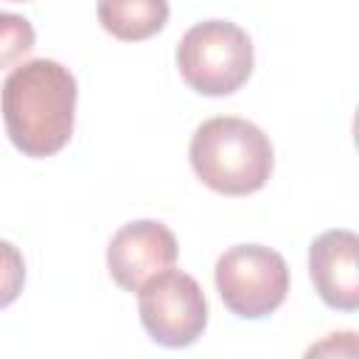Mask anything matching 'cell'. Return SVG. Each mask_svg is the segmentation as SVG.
Returning a JSON list of instances; mask_svg holds the SVG:
<instances>
[{"label":"cell","mask_w":359,"mask_h":359,"mask_svg":"<svg viewBox=\"0 0 359 359\" xmlns=\"http://www.w3.org/2000/svg\"><path fill=\"white\" fill-rule=\"evenodd\" d=\"M168 11V0H98L95 6L101 28L123 42H140L163 31Z\"/></svg>","instance_id":"8"},{"label":"cell","mask_w":359,"mask_h":359,"mask_svg":"<svg viewBox=\"0 0 359 359\" xmlns=\"http://www.w3.org/2000/svg\"><path fill=\"white\" fill-rule=\"evenodd\" d=\"M34 42H36L34 25L22 14L0 11V70L11 67L22 56H28Z\"/></svg>","instance_id":"9"},{"label":"cell","mask_w":359,"mask_h":359,"mask_svg":"<svg viewBox=\"0 0 359 359\" xmlns=\"http://www.w3.org/2000/svg\"><path fill=\"white\" fill-rule=\"evenodd\" d=\"M76 76L56 59H31L14 67L0 90L8 140L25 157H53L73 135Z\"/></svg>","instance_id":"1"},{"label":"cell","mask_w":359,"mask_h":359,"mask_svg":"<svg viewBox=\"0 0 359 359\" xmlns=\"http://www.w3.org/2000/svg\"><path fill=\"white\" fill-rule=\"evenodd\" d=\"M188 157L202 185L224 196L261 191L275 165L269 137L252 121L236 115H219L196 126Z\"/></svg>","instance_id":"2"},{"label":"cell","mask_w":359,"mask_h":359,"mask_svg":"<svg viewBox=\"0 0 359 359\" xmlns=\"http://www.w3.org/2000/svg\"><path fill=\"white\" fill-rule=\"evenodd\" d=\"M177 255V238L163 222L137 219L112 236L107 247V269L121 289L137 292L149 278L174 266Z\"/></svg>","instance_id":"6"},{"label":"cell","mask_w":359,"mask_h":359,"mask_svg":"<svg viewBox=\"0 0 359 359\" xmlns=\"http://www.w3.org/2000/svg\"><path fill=\"white\" fill-rule=\"evenodd\" d=\"M25 286V261L22 252L0 238V309L11 306Z\"/></svg>","instance_id":"10"},{"label":"cell","mask_w":359,"mask_h":359,"mask_svg":"<svg viewBox=\"0 0 359 359\" xmlns=\"http://www.w3.org/2000/svg\"><path fill=\"white\" fill-rule=\"evenodd\" d=\"M216 292L227 311L241 320L269 317L289 292V266L280 252L264 244H238L219 255Z\"/></svg>","instance_id":"4"},{"label":"cell","mask_w":359,"mask_h":359,"mask_svg":"<svg viewBox=\"0 0 359 359\" xmlns=\"http://www.w3.org/2000/svg\"><path fill=\"white\" fill-rule=\"evenodd\" d=\"M137 311L146 334L163 348H188L208 325L202 286L174 266L157 272L137 289Z\"/></svg>","instance_id":"5"},{"label":"cell","mask_w":359,"mask_h":359,"mask_svg":"<svg viewBox=\"0 0 359 359\" xmlns=\"http://www.w3.org/2000/svg\"><path fill=\"white\" fill-rule=\"evenodd\" d=\"M11 3H25V0H11Z\"/></svg>","instance_id":"11"},{"label":"cell","mask_w":359,"mask_h":359,"mask_svg":"<svg viewBox=\"0 0 359 359\" xmlns=\"http://www.w3.org/2000/svg\"><path fill=\"white\" fill-rule=\"evenodd\" d=\"M309 275L320 300L337 311L359 309V238L353 230H325L309 247Z\"/></svg>","instance_id":"7"},{"label":"cell","mask_w":359,"mask_h":359,"mask_svg":"<svg viewBox=\"0 0 359 359\" xmlns=\"http://www.w3.org/2000/svg\"><path fill=\"white\" fill-rule=\"evenodd\" d=\"M255 65L252 42L244 28L230 20H205L191 25L177 45V67L182 81L210 98H222L247 84Z\"/></svg>","instance_id":"3"}]
</instances>
